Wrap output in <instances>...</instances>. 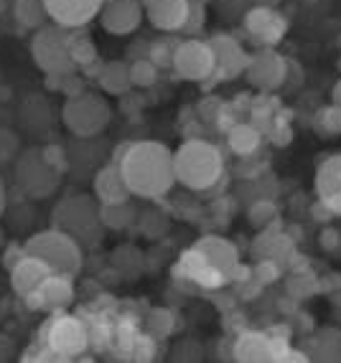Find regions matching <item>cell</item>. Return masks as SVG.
<instances>
[{"instance_id":"16","label":"cell","mask_w":341,"mask_h":363,"mask_svg":"<svg viewBox=\"0 0 341 363\" xmlns=\"http://www.w3.org/2000/svg\"><path fill=\"white\" fill-rule=\"evenodd\" d=\"M143 8H146V18L151 21L153 28L176 33L189 23L191 0H143Z\"/></svg>"},{"instance_id":"14","label":"cell","mask_w":341,"mask_h":363,"mask_svg":"<svg viewBox=\"0 0 341 363\" xmlns=\"http://www.w3.org/2000/svg\"><path fill=\"white\" fill-rule=\"evenodd\" d=\"M288 351H291L288 340L268 333H257V330H247L234 343L237 361H286Z\"/></svg>"},{"instance_id":"18","label":"cell","mask_w":341,"mask_h":363,"mask_svg":"<svg viewBox=\"0 0 341 363\" xmlns=\"http://www.w3.org/2000/svg\"><path fill=\"white\" fill-rule=\"evenodd\" d=\"M209 43H212L214 56H217V74H214V77L232 79V77L244 74L250 54L242 49V43H239L237 38L227 36V33H217V36L209 38Z\"/></svg>"},{"instance_id":"8","label":"cell","mask_w":341,"mask_h":363,"mask_svg":"<svg viewBox=\"0 0 341 363\" xmlns=\"http://www.w3.org/2000/svg\"><path fill=\"white\" fill-rule=\"evenodd\" d=\"M61 183V173L46 160L41 147L26 150L16 160V186L28 199H49Z\"/></svg>"},{"instance_id":"37","label":"cell","mask_w":341,"mask_h":363,"mask_svg":"<svg viewBox=\"0 0 341 363\" xmlns=\"http://www.w3.org/2000/svg\"><path fill=\"white\" fill-rule=\"evenodd\" d=\"M252 6H278V0H252Z\"/></svg>"},{"instance_id":"26","label":"cell","mask_w":341,"mask_h":363,"mask_svg":"<svg viewBox=\"0 0 341 363\" xmlns=\"http://www.w3.org/2000/svg\"><path fill=\"white\" fill-rule=\"evenodd\" d=\"M99 213H102L104 229L110 231H122L130 224H135V206L130 201L122 203H99Z\"/></svg>"},{"instance_id":"32","label":"cell","mask_w":341,"mask_h":363,"mask_svg":"<svg viewBox=\"0 0 341 363\" xmlns=\"http://www.w3.org/2000/svg\"><path fill=\"white\" fill-rule=\"evenodd\" d=\"M204 26V6H201L199 0H191V8H189V23L186 28H201Z\"/></svg>"},{"instance_id":"31","label":"cell","mask_w":341,"mask_h":363,"mask_svg":"<svg viewBox=\"0 0 341 363\" xmlns=\"http://www.w3.org/2000/svg\"><path fill=\"white\" fill-rule=\"evenodd\" d=\"M275 213H278V208L273 201H255L250 206V221L255 226H268L275 218Z\"/></svg>"},{"instance_id":"36","label":"cell","mask_w":341,"mask_h":363,"mask_svg":"<svg viewBox=\"0 0 341 363\" xmlns=\"http://www.w3.org/2000/svg\"><path fill=\"white\" fill-rule=\"evenodd\" d=\"M331 104L341 107V79L334 84V89H331Z\"/></svg>"},{"instance_id":"1","label":"cell","mask_w":341,"mask_h":363,"mask_svg":"<svg viewBox=\"0 0 341 363\" xmlns=\"http://www.w3.org/2000/svg\"><path fill=\"white\" fill-rule=\"evenodd\" d=\"M125 186L138 199H161L176 186L173 152L158 140H135L115 155Z\"/></svg>"},{"instance_id":"21","label":"cell","mask_w":341,"mask_h":363,"mask_svg":"<svg viewBox=\"0 0 341 363\" xmlns=\"http://www.w3.org/2000/svg\"><path fill=\"white\" fill-rule=\"evenodd\" d=\"M130 188L125 186V178L120 173V165L117 160H107L102 168L94 173V199L99 203H122V201H130Z\"/></svg>"},{"instance_id":"23","label":"cell","mask_w":341,"mask_h":363,"mask_svg":"<svg viewBox=\"0 0 341 363\" xmlns=\"http://www.w3.org/2000/svg\"><path fill=\"white\" fill-rule=\"evenodd\" d=\"M99 89L110 97H125L133 89V77H130V61H107L97 74Z\"/></svg>"},{"instance_id":"12","label":"cell","mask_w":341,"mask_h":363,"mask_svg":"<svg viewBox=\"0 0 341 363\" xmlns=\"http://www.w3.org/2000/svg\"><path fill=\"white\" fill-rule=\"evenodd\" d=\"M242 26L252 38H257L268 49H273L288 33L286 16L275 11L273 6H250L242 16Z\"/></svg>"},{"instance_id":"38","label":"cell","mask_w":341,"mask_h":363,"mask_svg":"<svg viewBox=\"0 0 341 363\" xmlns=\"http://www.w3.org/2000/svg\"><path fill=\"white\" fill-rule=\"evenodd\" d=\"M3 244H6V234H3V229H0V249H3Z\"/></svg>"},{"instance_id":"20","label":"cell","mask_w":341,"mask_h":363,"mask_svg":"<svg viewBox=\"0 0 341 363\" xmlns=\"http://www.w3.org/2000/svg\"><path fill=\"white\" fill-rule=\"evenodd\" d=\"M51 274V267L33 255H23L11 267V285L13 292L21 297H28L41 287V282Z\"/></svg>"},{"instance_id":"28","label":"cell","mask_w":341,"mask_h":363,"mask_svg":"<svg viewBox=\"0 0 341 363\" xmlns=\"http://www.w3.org/2000/svg\"><path fill=\"white\" fill-rule=\"evenodd\" d=\"M130 77H133L135 86H153L158 82V67L148 56H141V59L130 61Z\"/></svg>"},{"instance_id":"33","label":"cell","mask_w":341,"mask_h":363,"mask_svg":"<svg viewBox=\"0 0 341 363\" xmlns=\"http://www.w3.org/2000/svg\"><path fill=\"white\" fill-rule=\"evenodd\" d=\"M244 3H252V0H217V6H220V11L224 13V16H229V13H237V11H242V16H244Z\"/></svg>"},{"instance_id":"2","label":"cell","mask_w":341,"mask_h":363,"mask_svg":"<svg viewBox=\"0 0 341 363\" xmlns=\"http://www.w3.org/2000/svg\"><path fill=\"white\" fill-rule=\"evenodd\" d=\"M173 170H176V183H181L183 188L209 191L220 183L224 173V157L220 147L209 140L189 138L173 152Z\"/></svg>"},{"instance_id":"29","label":"cell","mask_w":341,"mask_h":363,"mask_svg":"<svg viewBox=\"0 0 341 363\" xmlns=\"http://www.w3.org/2000/svg\"><path fill=\"white\" fill-rule=\"evenodd\" d=\"M313 128H316L321 135L341 133V107H336V104H329V107L318 109L316 120H313Z\"/></svg>"},{"instance_id":"30","label":"cell","mask_w":341,"mask_h":363,"mask_svg":"<svg viewBox=\"0 0 341 363\" xmlns=\"http://www.w3.org/2000/svg\"><path fill=\"white\" fill-rule=\"evenodd\" d=\"M148 325H151L153 335L163 338V335L173 333V328H176V318H173V313H170V310L156 308V310H151V315H148Z\"/></svg>"},{"instance_id":"4","label":"cell","mask_w":341,"mask_h":363,"mask_svg":"<svg viewBox=\"0 0 341 363\" xmlns=\"http://www.w3.org/2000/svg\"><path fill=\"white\" fill-rule=\"evenodd\" d=\"M23 252L43 259L56 274L74 277L82 269V244L61 229L36 231L23 242Z\"/></svg>"},{"instance_id":"13","label":"cell","mask_w":341,"mask_h":363,"mask_svg":"<svg viewBox=\"0 0 341 363\" xmlns=\"http://www.w3.org/2000/svg\"><path fill=\"white\" fill-rule=\"evenodd\" d=\"M102 6L104 0H43V8H46L51 23L67 30L85 28L90 21L97 18Z\"/></svg>"},{"instance_id":"25","label":"cell","mask_w":341,"mask_h":363,"mask_svg":"<svg viewBox=\"0 0 341 363\" xmlns=\"http://www.w3.org/2000/svg\"><path fill=\"white\" fill-rule=\"evenodd\" d=\"M13 18L18 21L21 28L38 30L46 26L49 16H46L43 0H13Z\"/></svg>"},{"instance_id":"17","label":"cell","mask_w":341,"mask_h":363,"mask_svg":"<svg viewBox=\"0 0 341 363\" xmlns=\"http://www.w3.org/2000/svg\"><path fill=\"white\" fill-rule=\"evenodd\" d=\"M178 264H181V272L186 274L191 282H196L199 287H204V290H220L227 279H229L224 272H222L220 267L209 262V257L204 255L196 244L183 252L181 259H178Z\"/></svg>"},{"instance_id":"7","label":"cell","mask_w":341,"mask_h":363,"mask_svg":"<svg viewBox=\"0 0 341 363\" xmlns=\"http://www.w3.org/2000/svg\"><path fill=\"white\" fill-rule=\"evenodd\" d=\"M90 323H85L80 315L56 313L46 328H43V348L56 361H67V358H80L90 348Z\"/></svg>"},{"instance_id":"15","label":"cell","mask_w":341,"mask_h":363,"mask_svg":"<svg viewBox=\"0 0 341 363\" xmlns=\"http://www.w3.org/2000/svg\"><path fill=\"white\" fill-rule=\"evenodd\" d=\"M31 305V310H51V313H61L64 308H69L74 300V285L69 274H56L51 272L43 279L33 295L23 297Z\"/></svg>"},{"instance_id":"10","label":"cell","mask_w":341,"mask_h":363,"mask_svg":"<svg viewBox=\"0 0 341 363\" xmlns=\"http://www.w3.org/2000/svg\"><path fill=\"white\" fill-rule=\"evenodd\" d=\"M288 67H291V64H288L278 51L262 49L250 56L247 69H244V77H247V82H250L255 89L273 91V89H281L288 82Z\"/></svg>"},{"instance_id":"34","label":"cell","mask_w":341,"mask_h":363,"mask_svg":"<svg viewBox=\"0 0 341 363\" xmlns=\"http://www.w3.org/2000/svg\"><path fill=\"white\" fill-rule=\"evenodd\" d=\"M26 252H23V244H13V247H8L6 249V255H3V264H6V269H11L16 262L23 257Z\"/></svg>"},{"instance_id":"9","label":"cell","mask_w":341,"mask_h":363,"mask_svg":"<svg viewBox=\"0 0 341 363\" xmlns=\"http://www.w3.org/2000/svg\"><path fill=\"white\" fill-rule=\"evenodd\" d=\"M170 67L181 79L207 82L217 74V56H214L212 43L201 41V38H186V41L176 43Z\"/></svg>"},{"instance_id":"27","label":"cell","mask_w":341,"mask_h":363,"mask_svg":"<svg viewBox=\"0 0 341 363\" xmlns=\"http://www.w3.org/2000/svg\"><path fill=\"white\" fill-rule=\"evenodd\" d=\"M80 30L82 28L69 30V54H72L77 69H85V67H90L92 61H97V49H94L92 38L80 33Z\"/></svg>"},{"instance_id":"6","label":"cell","mask_w":341,"mask_h":363,"mask_svg":"<svg viewBox=\"0 0 341 363\" xmlns=\"http://www.w3.org/2000/svg\"><path fill=\"white\" fill-rule=\"evenodd\" d=\"M31 56L46 77H64L77 72L72 54H69V30L56 23H46L31 38Z\"/></svg>"},{"instance_id":"5","label":"cell","mask_w":341,"mask_h":363,"mask_svg":"<svg viewBox=\"0 0 341 363\" xmlns=\"http://www.w3.org/2000/svg\"><path fill=\"white\" fill-rule=\"evenodd\" d=\"M61 122L74 138H99L112 122L110 102L94 91H82L77 97H67L61 107Z\"/></svg>"},{"instance_id":"24","label":"cell","mask_w":341,"mask_h":363,"mask_svg":"<svg viewBox=\"0 0 341 363\" xmlns=\"http://www.w3.org/2000/svg\"><path fill=\"white\" fill-rule=\"evenodd\" d=\"M227 145L234 155H252L262 145V133L252 122H234L227 130Z\"/></svg>"},{"instance_id":"11","label":"cell","mask_w":341,"mask_h":363,"mask_svg":"<svg viewBox=\"0 0 341 363\" xmlns=\"http://www.w3.org/2000/svg\"><path fill=\"white\" fill-rule=\"evenodd\" d=\"M99 26L110 36H130L146 18L143 0H107L99 11Z\"/></svg>"},{"instance_id":"22","label":"cell","mask_w":341,"mask_h":363,"mask_svg":"<svg viewBox=\"0 0 341 363\" xmlns=\"http://www.w3.org/2000/svg\"><path fill=\"white\" fill-rule=\"evenodd\" d=\"M196 247H199L201 252L209 257V262H212V264L220 267L227 277H234V274L239 272V252H237V247L229 242V239H224V236H217V234H207V236H201L199 242H196Z\"/></svg>"},{"instance_id":"19","label":"cell","mask_w":341,"mask_h":363,"mask_svg":"<svg viewBox=\"0 0 341 363\" xmlns=\"http://www.w3.org/2000/svg\"><path fill=\"white\" fill-rule=\"evenodd\" d=\"M316 196L326 211L341 213V152L326 157L316 170Z\"/></svg>"},{"instance_id":"3","label":"cell","mask_w":341,"mask_h":363,"mask_svg":"<svg viewBox=\"0 0 341 363\" xmlns=\"http://www.w3.org/2000/svg\"><path fill=\"white\" fill-rule=\"evenodd\" d=\"M54 229L67 231L82 247H97L104 236L99 201L92 196H69L54 208Z\"/></svg>"},{"instance_id":"35","label":"cell","mask_w":341,"mask_h":363,"mask_svg":"<svg viewBox=\"0 0 341 363\" xmlns=\"http://www.w3.org/2000/svg\"><path fill=\"white\" fill-rule=\"evenodd\" d=\"M6 206H8V194H6V183L0 178V216L6 213Z\"/></svg>"}]
</instances>
